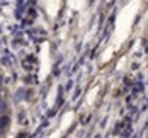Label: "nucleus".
Masks as SVG:
<instances>
[{"label": "nucleus", "mask_w": 148, "mask_h": 138, "mask_svg": "<svg viewBox=\"0 0 148 138\" xmlns=\"http://www.w3.org/2000/svg\"><path fill=\"white\" fill-rule=\"evenodd\" d=\"M8 123H10V120H8V117H7V115H0V135L7 130Z\"/></svg>", "instance_id": "nucleus-1"}, {"label": "nucleus", "mask_w": 148, "mask_h": 138, "mask_svg": "<svg viewBox=\"0 0 148 138\" xmlns=\"http://www.w3.org/2000/svg\"><path fill=\"white\" fill-rule=\"evenodd\" d=\"M5 110H7V104L0 99V115H3V112H5Z\"/></svg>", "instance_id": "nucleus-2"}, {"label": "nucleus", "mask_w": 148, "mask_h": 138, "mask_svg": "<svg viewBox=\"0 0 148 138\" xmlns=\"http://www.w3.org/2000/svg\"><path fill=\"white\" fill-rule=\"evenodd\" d=\"M2 81H3V79H2V74H0V85H2Z\"/></svg>", "instance_id": "nucleus-3"}]
</instances>
